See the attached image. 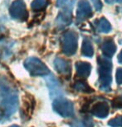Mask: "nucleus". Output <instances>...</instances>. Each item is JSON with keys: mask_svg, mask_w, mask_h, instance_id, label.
Returning a JSON list of instances; mask_svg holds the SVG:
<instances>
[{"mask_svg": "<svg viewBox=\"0 0 122 127\" xmlns=\"http://www.w3.org/2000/svg\"><path fill=\"white\" fill-rule=\"evenodd\" d=\"M92 16L91 6L86 0H81L78 4L77 12V21L82 22L84 20L89 18Z\"/></svg>", "mask_w": 122, "mask_h": 127, "instance_id": "obj_5", "label": "nucleus"}, {"mask_svg": "<svg viewBox=\"0 0 122 127\" xmlns=\"http://www.w3.org/2000/svg\"><path fill=\"white\" fill-rule=\"evenodd\" d=\"M47 0H33L31 3V8L34 12L42 11L47 7Z\"/></svg>", "mask_w": 122, "mask_h": 127, "instance_id": "obj_7", "label": "nucleus"}, {"mask_svg": "<svg viewBox=\"0 0 122 127\" xmlns=\"http://www.w3.org/2000/svg\"><path fill=\"white\" fill-rule=\"evenodd\" d=\"M97 23H96V28L99 32H108L111 30V25L108 21H106L105 18H101L97 20Z\"/></svg>", "mask_w": 122, "mask_h": 127, "instance_id": "obj_8", "label": "nucleus"}, {"mask_svg": "<svg viewBox=\"0 0 122 127\" xmlns=\"http://www.w3.org/2000/svg\"><path fill=\"white\" fill-rule=\"evenodd\" d=\"M62 44L63 52L71 55L76 51L77 48V35L73 32H67L62 36Z\"/></svg>", "mask_w": 122, "mask_h": 127, "instance_id": "obj_4", "label": "nucleus"}, {"mask_svg": "<svg viewBox=\"0 0 122 127\" xmlns=\"http://www.w3.org/2000/svg\"><path fill=\"white\" fill-rule=\"evenodd\" d=\"M72 5H68L65 7V9L62 10L57 16L56 22L59 27H64L72 22Z\"/></svg>", "mask_w": 122, "mask_h": 127, "instance_id": "obj_6", "label": "nucleus"}, {"mask_svg": "<svg viewBox=\"0 0 122 127\" xmlns=\"http://www.w3.org/2000/svg\"><path fill=\"white\" fill-rule=\"evenodd\" d=\"M9 13L12 18L19 22H25L28 18V12L23 0H14L10 6Z\"/></svg>", "mask_w": 122, "mask_h": 127, "instance_id": "obj_2", "label": "nucleus"}, {"mask_svg": "<svg viewBox=\"0 0 122 127\" xmlns=\"http://www.w3.org/2000/svg\"><path fill=\"white\" fill-rule=\"evenodd\" d=\"M68 0H57V7H65L68 6Z\"/></svg>", "mask_w": 122, "mask_h": 127, "instance_id": "obj_9", "label": "nucleus"}, {"mask_svg": "<svg viewBox=\"0 0 122 127\" xmlns=\"http://www.w3.org/2000/svg\"><path fill=\"white\" fill-rule=\"evenodd\" d=\"M4 35H5V28H3L2 27H0V40L4 37Z\"/></svg>", "mask_w": 122, "mask_h": 127, "instance_id": "obj_11", "label": "nucleus"}, {"mask_svg": "<svg viewBox=\"0 0 122 127\" xmlns=\"http://www.w3.org/2000/svg\"><path fill=\"white\" fill-rule=\"evenodd\" d=\"M0 105L7 109V112L12 114L17 108V93L11 85L3 79L0 80Z\"/></svg>", "mask_w": 122, "mask_h": 127, "instance_id": "obj_1", "label": "nucleus"}, {"mask_svg": "<svg viewBox=\"0 0 122 127\" xmlns=\"http://www.w3.org/2000/svg\"><path fill=\"white\" fill-rule=\"evenodd\" d=\"M91 2H93L94 7H95V8L97 10V11L102 8V3H101V0H91Z\"/></svg>", "mask_w": 122, "mask_h": 127, "instance_id": "obj_10", "label": "nucleus"}, {"mask_svg": "<svg viewBox=\"0 0 122 127\" xmlns=\"http://www.w3.org/2000/svg\"><path fill=\"white\" fill-rule=\"evenodd\" d=\"M24 66L27 71L33 76L46 75L48 73V68L40 60L37 58H28L24 62Z\"/></svg>", "mask_w": 122, "mask_h": 127, "instance_id": "obj_3", "label": "nucleus"}]
</instances>
